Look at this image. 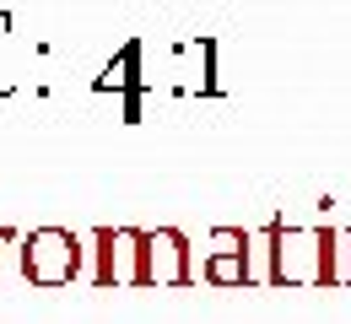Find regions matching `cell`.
<instances>
[{
    "label": "cell",
    "instance_id": "6da1fadb",
    "mask_svg": "<svg viewBox=\"0 0 351 324\" xmlns=\"http://www.w3.org/2000/svg\"><path fill=\"white\" fill-rule=\"evenodd\" d=\"M265 286H346V232L292 227L287 216H276L265 227Z\"/></svg>",
    "mask_w": 351,
    "mask_h": 324
},
{
    "label": "cell",
    "instance_id": "7a4b0ae2",
    "mask_svg": "<svg viewBox=\"0 0 351 324\" xmlns=\"http://www.w3.org/2000/svg\"><path fill=\"white\" fill-rule=\"evenodd\" d=\"M16 276L38 292H54V286H71V281L87 276V243L71 227H33L22 232L16 243Z\"/></svg>",
    "mask_w": 351,
    "mask_h": 324
},
{
    "label": "cell",
    "instance_id": "3957f363",
    "mask_svg": "<svg viewBox=\"0 0 351 324\" xmlns=\"http://www.w3.org/2000/svg\"><path fill=\"white\" fill-rule=\"evenodd\" d=\"M200 281L195 249L178 227H141V265H135V286H157V292H184Z\"/></svg>",
    "mask_w": 351,
    "mask_h": 324
},
{
    "label": "cell",
    "instance_id": "277c9868",
    "mask_svg": "<svg viewBox=\"0 0 351 324\" xmlns=\"http://www.w3.org/2000/svg\"><path fill=\"white\" fill-rule=\"evenodd\" d=\"M92 92L97 97H119V119L125 125H141V108H146V38H125L114 49V60L92 76Z\"/></svg>",
    "mask_w": 351,
    "mask_h": 324
},
{
    "label": "cell",
    "instance_id": "5b68a950",
    "mask_svg": "<svg viewBox=\"0 0 351 324\" xmlns=\"http://www.w3.org/2000/svg\"><path fill=\"white\" fill-rule=\"evenodd\" d=\"M135 265H141V227H97L92 232V286L97 292H119L135 286Z\"/></svg>",
    "mask_w": 351,
    "mask_h": 324
},
{
    "label": "cell",
    "instance_id": "8992f818",
    "mask_svg": "<svg viewBox=\"0 0 351 324\" xmlns=\"http://www.w3.org/2000/svg\"><path fill=\"white\" fill-rule=\"evenodd\" d=\"M168 87L178 97H217V38L200 33V38H184L168 49Z\"/></svg>",
    "mask_w": 351,
    "mask_h": 324
},
{
    "label": "cell",
    "instance_id": "52a82bcc",
    "mask_svg": "<svg viewBox=\"0 0 351 324\" xmlns=\"http://www.w3.org/2000/svg\"><path fill=\"white\" fill-rule=\"evenodd\" d=\"M11 33H16V22H11V11L0 5V97H11L22 87V76H16V60H11Z\"/></svg>",
    "mask_w": 351,
    "mask_h": 324
},
{
    "label": "cell",
    "instance_id": "ba28073f",
    "mask_svg": "<svg viewBox=\"0 0 351 324\" xmlns=\"http://www.w3.org/2000/svg\"><path fill=\"white\" fill-rule=\"evenodd\" d=\"M5 243H22V232H16V227H0V254H5ZM0 281H5V271H0Z\"/></svg>",
    "mask_w": 351,
    "mask_h": 324
},
{
    "label": "cell",
    "instance_id": "9c48e42d",
    "mask_svg": "<svg viewBox=\"0 0 351 324\" xmlns=\"http://www.w3.org/2000/svg\"><path fill=\"white\" fill-rule=\"evenodd\" d=\"M346 286H351V227H346Z\"/></svg>",
    "mask_w": 351,
    "mask_h": 324
}]
</instances>
